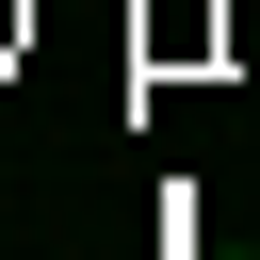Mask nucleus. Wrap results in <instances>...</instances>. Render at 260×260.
Listing matches in <instances>:
<instances>
[{"mask_svg":"<svg viewBox=\"0 0 260 260\" xmlns=\"http://www.w3.org/2000/svg\"><path fill=\"white\" fill-rule=\"evenodd\" d=\"M228 260H260V244H228Z\"/></svg>","mask_w":260,"mask_h":260,"instance_id":"obj_1","label":"nucleus"}]
</instances>
